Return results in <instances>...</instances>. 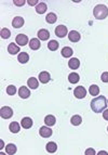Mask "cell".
Here are the masks:
<instances>
[{
	"mask_svg": "<svg viewBox=\"0 0 108 155\" xmlns=\"http://www.w3.org/2000/svg\"><path fill=\"white\" fill-rule=\"evenodd\" d=\"M37 35H38V38L40 40H48L49 37H50V33L47 29H40Z\"/></svg>",
	"mask_w": 108,
	"mask_h": 155,
	"instance_id": "obj_16",
	"label": "cell"
},
{
	"mask_svg": "<svg viewBox=\"0 0 108 155\" xmlns=\"http://www.w3.org/2000/svg\"><path fill=\"white\" fill-rule=\"evenodd\" d=\"M93 14L96 20H104L108 16V8L105 4H97L93 10Z\"/></svg>",
	"mask_w": 108,
	"mask_h": 155,
	"instance_id": "obj_2",
	"label": "cell"
},
{
	"mask_svg": "<svg viewBox=\"0 0 108 155\" xmlns=\"http://www.w3.org/2000/svg\"><path fill=\"white\" fill-rule=\"evenodd\" d=\"M27 2H28V4H29V5H37V4L39 3L37 0H31V1H30V0H28Z\"/></svg>",
	"mask_w": 108,
	"mask_h": 155,
	"instance_id": "obj_35",
	"label": "cell"
},
{
	"mask_svg": "<svg viewBox=\"0 0 108 155\" xmlns=\"http://www.w3.org/2000/svg\"><path fill=\"white\" fill-rule=\"evenodd\" d=\"M107 106V100L104 95L96 97L91 101V108L94 113H102Z\"/></svg>",
	"mask_w": 108,
	"mask_h": 155,
	"instance_id": "obj_1",
	"label": "cell"
},
{
	"mask_svg": "<svg viewBox=\"0 0 108 155\" xmlns=\"http://www.w3.org/2000/svg\"><path fill=\"white\" fill-rule=\"evenodd\" d=\"M0 35H1V38L8 39V38H10V36H11V32H10L8 28H2L1 32H0Z\"/></svg>",
	"mask_w": 108,
	"mask_h": 155,
	"instance_id": "obj_30",
	"label": "cell"
},
{
	"mask_svg": "<svg viewBox=\"0 0 108 155\" xmlns=\"http://www.w3.org/2000/svg\"><path fill=\"white\" fill-rule=\"evenodd\" d=\"M5 152L8 153L9 155H13L16 153V147L13 144V143H9L7 147H5Z\"/></svg>",
	"mask_w": 108,
	"mask_h": 155,
	"instance_id": "obj_26",
	"label": "cell"
},
{
	"mask_svg": "<svg viewBox=\"0 0 108 155\" xmlns=\"http://www.w3.org/2000/svg\"><path fill=\"white\" fill-rule=\"evenodd\" d=\"M41 46V43L39 41V39L37 38H33L30 39V43H29V48L31 50H38L39 48Z\"/></svg>",
	"mask_w": 108,
	"mask_h": 155,
	"instance_id": "obj_18",
	"label": "cell"
},
{
	"mask_svg": "<svg viewBox=\"0 0 108 155\" xmlns=\"http://www.w3.org/2000/svg\"><path fill=\"white\" fill-rule=\"evenodd\" d=\"M15 41L18 46H25L28 43V37L24 34H18L15 38Z\"/></svg>",
	"mask_w": 108,
	"mask_h": 155,
	"instance_id": "obj_6",
	"label": "cell"
},
{
	"mask_svg": "<svg viewBox=\"0 0 108 155\" xmlns=\"http://www.w3.org/2000/svg\"><path fill=\"white\" fill-rule=\"evenodd\" d=\"M50 79H51V76H50V74L48 73V72H41V73L39 74V80L42 82V84L49 82Z\"/></svg>",
	"mask_w": 108,
	"mask_h": 155,
	"instance_id": "obj_12",
	"label": "cell"
},
{
	"mask_svg": "<svg viewBox=\"0 0 108 155\" xmlns=\"http://www.w3.org/2000/svg\"><path fill=\"white\" fill-rule=\"evenodd\" d=\"M73 49L69 47H64L62 49V56H64V58H70V56H73Z\"/></svg>",
	"mask_w": 108,
	"mask_h": 155,
	"instance_id": "obj_22",
	"label": "cell"
},
{
	"mask_svg": "<svg viewBox=\"0 0 108 155\" xmlns=\"http://www.w3.org/2000/svg\"><path fill=\"white\" fill-rule=\"evenodd\" d=\"M95 155L96 154V152L94 151V150H93V149H88V150H86V155Z\"/></svg>",
	"mask_w": 108,
	"mask_h": 155,
	"instance_id": "obj_34",
	"label": "cell"
},
{
	"mask_svg": "<svg viewBox=\"0 0 108 155\" xmlns=\"http://www.w3.org/2000/svg\"><path fill=\"white\" fill-rule=\"evenodd\" d=\"M47 9H48V7L44 2H39V3L36 5V12L38 13V14H43V13H46Z\"/></svg>",
	"mask_w": 108,
	"mask_h": 155,
	"instance_id": "obj_17",
	"label": "cell"
},
{
	"mask_svg": "<svg viewBox=\"0 0 108 155\" xmlns=\"http://www.w3.org/2000/svg\"><path fill=\"white\" fill-rule=\"evenodd\" d=\"M98 154H106V155H107L108 153H107V152H104V151H102V152H99Z\"/></svg>",
	"mask_w": 108,
	"mask_h": 155,
	"instance_id": "obj_37",
	"label": "cell"
},
{
	"mask_svg": "<svg viewBox=\"0 0 108 155\" xmlns=\"http://www.w3.org/2000/svg\"><path fill=\"white\" fill-rule=\"evenodd\" d=\"M9 129H10V131L13 132V134H17V132L21 130V127H20V124H18V123L13 121V123H11L10 126H9Z\"/></svg>",
	"mask_w": 108,
	"mask_h": 155,
	"instance_id": "obj_20",
	"label": "cell"
},
{
	"mask_svg": "<svg viewBox=\"0 0 108 155\" xmlns=\"http://www.w3.org/2000/svg\"><path fill=\"white\" fill-rule=\"evenodd\" d=\"M73 95L77 99H83L86 95V90L82 86H79L73 90Z\"/></svg>",
	"mask_w": 108,
	"mask_h": 155,
	"instance_id": "obj_5",
	"label": "cell"
},
{
	"mask_svg": "<svg viewBox=\"0 0 108 155\" xmlns=\"http://www.w3.org/2000/svg\"><path fill=\"white\" fill-rule=\"evenodd\" d=\"M7 93L9 95H14L16 93V87L13 86V85H10V86L7 87Z\"/></svg>",
	"mask_w": 108,
	"mask_h": 155,
	"instance_id": "obj_31",
	"label": "cell"
},
{
	"mask_svg": "<svg viewBox=\"0 0 108 155\" xmlns=\"http://www.w3.org/2000/svg\"><path fill=\"white\" fill-rule=\"evenodd\" d=\"M68 38L71 43H78L80 40V38H81V35L79 34L78 32H76V30H71L68 34Z\"/></svg>",
	"mask_w": 108,
	"mask_h": 155,
	"instance_id": "obj_9",
	"label": "cell"
},
{
	"mask_svg": "<svg viewBox=\"0 0 108 155\" xmlns=\"http://www.w3.org/2000/svg\"><path fill=\"white\" fill-rule=\"evenodd\" d=\"M39 134H40V136L43 137V138H49V137L52 136V129L49 128V126H43V127H41L40 130H39Z\"/></svg>",
	"mask_w": 108,
	"mask_h": 155,
	"instance_id": "obj_7",
	"label": "cell"
},
{
	"mask_svg": "<svg viewBox=\"0 0 108 155\" xmlns=\"http://www.w3.org/2000/svg\"><path fill=\"white\" fill-rule=\"evenodd\" d=\"M57 20V16H56L55 13H48V15L46 16V21L49 23V24H54Z\"/></svg>",
	"mask_w": 108,
	"mask_h": 155,
	"instance_id": "obj_21",
	"label": "cell"
},
{
	"mask_svg": "<svg viewBox=\"0 0 108 155\" xmlns=\"http://www.w3.org/2000/svg\"><path fill=\"white\" fill-rule=\"evenodd\" d=\"M107 130H108V127H107Z\"/></svg>",
	"mask_w": 108,
	"mask_h": 155,
	"instance_id": "obj_38",
	"label": "cell"
},
{
	"mask_svg": "<svg viewBox=\"0 0 108 155\" xmlns=\"http://www.w3.org/2000/svg\"><path fill=\"white\" fill-rule=\"evenodd\" d=\"M55 117L53 116V115H48L44 118V123H46L47 126H54L55 125Z\"/></svg>",
	"mask_w": 108,
	"mask_h": 155,
	"instance_id": "obj_24",
	"label": "cell"
},
{
	"mask_svg": "<svg viewBox=\"0 0 108 155\" xmlns=\"http://www.w3.org/2000/svg\"><path fill=\"white\" fill-rule=\"evenodd\" d=\"M13 3L15 4V5L22 7V5H24V4H25V0H14V1H13Z\"/></svg>",
	"mask_w": 108,
	"mask_h": 155,
	"instance_id": "obj_33",
	"label": "cell"
},
{
	"mask_svg": "<svg viewBox=\"0 0 108 155\" xmlns=\"http://www.w3.org/2000/svg\"><path fill=\"white\" fill-rule=\"evenodd\" d=\"M46 149H47V151L49 152V153H54V152H56V150H57V145H56L55 142H49L47 144Z\"/></svg>",
	"mask_w": 108,
	"mask_h": 155,
	"instance_id": "obj_27",
	"label": "cell"
},
{
	"mask_svg": "<svg viewBox=\"0 0 108 155\" xmlns=\"http://www.w3.org/2000/svg\"><path fill=\"white\" fill-rule=\"evenodd\" d=\"M27 85L29 87L30 89H37L39 86V82H38V79L35 77H30L28 80H27Z\"/></svg>",
	"mask_w": 108,
	"mask_h": 155,
	"instance_id": "obj_15",
	"label": "cell"
},
{
	"mask_svg": "<svg viewBox=\"0 0 108 155\" xmlns=\"http://www.w3.org/2000/svg\"><path fill=\"white\" fill-rule=\"evenodd\" d=\"M68 80L70 84H77L79 80H80V77H79V75H78L77 73H71V74H69V76H68Z\"/></svg>",
	"mask_w": 108,
	"mask_h": 155,
	"instance_id": "obj_23",
	"label": "cell"
},
{
	"mask_svg": "<svg viewBox=\"0 0 108 155\" xmlns=\"http://www.w3.org/2000/svg\"><path fill=\"white\" fill-rule=\"evenodd\" d=\"M58 46H60V43H57L56 40H51L50 43H48V48H49V50H51V51H55V50H57Z\"/></svg>",
	"mask_w": 108,
	"mask_h": 155,
	"instance_id": "obj_28",
	"label": "cell"
},
{
	"mask_svg": "<svg viewBox=\"0 0 108 155\" xmlns=\"http://www.w3.org/2000/svg\"><path fill=\"white\" fill-rule=\"evenodd\" d=\"M21 125L23 128H25V129H29L30 127L33 126V119L30 118V117H24L21 121Z\"/></svg>",
	"mask_w": 108,
	"mask_h": 155,
	"instance_id": "obj_11",
	"label": "cell"
},
{
	"mask_svg": "<svg viewBox=\"0 0 108 155\" xmlns=\"http://www.w3.org/2000/svg\"><path fill=\"white\" fill-rule=\"evenodd\" d=\"M89 91H90L91 95H99V87L96 86V85H92V86L90 87V89H89Z\"/></svg>",
	"mask_w": 108,
	"mask_h": 155,
	"instance_id": "obj_29",
	"label": "cell"
},
{
	"mask_svg": "<svg viewBox=\"0 0 108 155\" xmlns=\"http://www.w3.org/2000/svg\"><path fill=\"white\" fill-rule=\"evenodd\" d=\"M0 116L2 117L3 119H9L13 116V111L11 108L9 106H3L0 110Z\"/></svg>",
	"mask_w": 108,
	"mask_h": 155,
	"instance_id": "obj_3",
	"label": "cell"
},
{
	"mask_svg": "<svg viewBox=\"0 0 108 155\" xmlns=\"http://www.w3.org/2000/svg\"><path fill=\"white\" fill-rule=\"evenodd\" d=\"M101 79L103 82H108V72H104L101 76Z\"/></svg>",
	"mask_w": 108,
	"mask_h": 155,
	"instance_id": "obj_32",
	"label": "cell"
},
{
	"mask_svg": "<svg viewBox=\"0 0 108 155\" xmlns=\"http://www.w3.org/2000/svg\"><path fill=\"white\" fill-rule=\"evenodd\" d=\"M18 95L21 97L22 99H27V98H29V95H30L29 89H28L27 87L22 86L21 88L18 89Z\"/></svg>",
	"mask_w": 108,
	"mask_h": 155,
	"instance_id": "obj_8",
	"label": "cell"
},
{
	"mask_svg": "<svg viewBox=\"0 0 108 155\" xmlns=\"http://www.w3.org/2000/svg\"><path fill=\"white\" fill-rule=\"evenodd\" d=\"M12 25L14 28H20V27H22V26L24 25V19L21 16L14 17L12 21Z\"/></svg>",
	"mask_w": 108,
	"mask_h": 155,
	"instance_id": "obj_10",
	"label": "cell"
},
{
	"mask_svg": "<svg viewBox=\"0 0 108 155\" xmlns=\"http://www.w3.org/2000/svg\"><path fill=\"white\" fill-rule=\"evenodd\" d=\"M67 33H68V30H67V27L65 25H58L55 28V35L60 38H64L67 35Z\"/></svg>",
	"mask_w": 108,
	"mask_h": 155,
	"instance_id": "obj_4",
	"label": "cell"
},
{
	"mask_svg": "<svg viewBox=\"0 0 108 155\" xmlns=\"http://www.w3.org/2000/svg\"><path fill=\"white\" fill-rule=\"evenodd\" d=\"M103 117L104 119H106V121H108V110H105L103 113Z\"/></svg>",
	"mask_w": 108,
	"mask_h": 155,
	"instance_id": "obj_36",
	"label": "cell"
},
{
	"mask_svg": "<svg viewBox=\"0 0 108 155\" xmlns=\"http://www.w3.org/2000/svg\"><path fill=\"white\" fill-rule=\"evenodd\" d=\"M8 52L10 54H16L17 52H20V47L15 43H10L8 46Z\"/></svg>",
	"mask_w": 108,
	"mask_h": 155,
	"instance_id": "obj_19",
	"label": "cell"
},
{
	"mask_svg": "<svg viewBox=\"0 0 108 155\" xmlns=\"http://www.w3.org/2000/svg\"><path fill=\"white\" fill-rule=\"evenodd\" d=\"M70 123H71V125H73V126H79L82 123L81 116H80V115H73V116L71 117V119H70Z\"/></svg>",
	"mask_w": 108,
	"mask_h": 155,
	"instance_id": "obj_25",
	"label": "cell"
},
{
	"mask_svg": "<svg viewBox=\"0 0 108 155\" xmlns=\"http://www.w3.org/2000/svg\"><path fill=\"white\" fill-rule=\"evenodd\" d=\"M68 66L69 69H77L80 66V61L78 60L77 58H73L68 61Z\"/></svg>",
	"mask_w": 108,
	"mask_h": 155,
	"instance_id": "obj_14",
	"label": "cell"
},
{
	"mask_svg": "<svg viewBox=\"0 0 108 155\" xmlns=\"http://www.w3.org/2000/svg\"><path fill=\"white\" fill-rule=\"evenodd\" d=\"M17 61L22 63V64H25L27 63L28 61H29V56H28V53H26V52H21L18 56H17Z\"/></svg>",
	"mask_w": 108,
	"mask_h": 155,
	"instance_id": "obj_13",
	"label": "cell"
}]
</instances>
